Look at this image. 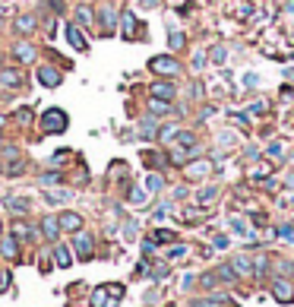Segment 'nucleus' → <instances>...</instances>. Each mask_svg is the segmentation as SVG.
I'll use <instances>...</instances> for the list:
<instances>
[{"label":"nucleus","instance_id":"obj_1","mask_svg":"<svg viewBox=\"0 0 294 307\" xmlns=\"http://www.w3.org/2000/svg\"><path fill=\"white\" fill-rule=\"evenodd\" d=\"M120 298H124V285H120V282L98 285V288L92 292V307H117Z\"/></svg>","mask_w":294,"mask_h":307},{"label":"nucleus","instance_id":"obj_2","mask_svg":"<svg viewBox=\"0 0 294 307\" xmlns=\"http://www.w3.org/2000/svg\"><path fill=\"white\" fill-rule=\"evenodd\" d=\"M67 127H70V117H67V111L64 108H48L45 114H41V130L45 133H67Z\"/></svg>","mask_w":294,"mask_h":307},{"label":"nucleus","instance_id":"obj_3","mask_svg":"<svg viewBox=\"0 0 294 307\" xmlns=\"http://www.w3.org/2000/svg\"><path fill=\"white\" fill-rule=\"evenodd\" d=\"M0 171H3L6 177H19L25 171V155L16 146H6L3 155H0Z\"/></svg>","mask_w":294,"mask_h":307},{"label":"nucleus","instance_id":"obj_4","mask_svg":"<svg viewBox=\"0 0 294 307\" xmlns=\"http://www.w3.org/2000/svg\"><path fill=\"white\" fill-rule=\"evenodd\" d=\"M149 70L158 73V76H180L184 67H180L171 54H158V57H152V61H149Z\"/></svg>","mask_w":294,"mask_h":307},{"label":"nucleus","instance_id":"obj_5","mask_svg":"<svg viewBox=\"0 0 294 307\" xmlns=\"http://www.w3.org/2000/svg\"><path fill=\"white\" fill-rule=\"evenodd\" d=\"M269 292H272V298H275L279 304H291V301H294V288H291L288 279H272V282H269Z\"/></svg>","mask_w":294,"mask_h":307},{"label":"nucleus","instance_id":"obj_6","mask_svg":"<svg viewBox=\"0 0 294 307\" xmlns=\"http://www.w3.org/2000/svg\"><path fill=\"white\" fill-rule=\"evenodd\" d=\"M73 250H76V257H79V260H92V253H95L92 234H85V231H76V237H73Z\"/></svg>","mask_w":294,"mask_h":307},{"label":"nucleus","instance_id":"obj_7","mask_svg":"<svg viewBox=\"0 0 294 307\" xmlns=\"http://www.w3.org/2000/svg\"><path fill=\"white\" fill-rule=\"evenodd\" d=\"M209 171H212V158L187 161V177H190V181H203V177H209Z\"/></svg>","mask_w":294,"mask_h":307},{"label":"nucleus","instance_id":"obj_8","mask_svg":"<svg viewBox=\"0 0 294 307\" xmlns=\"http://www.w3.org/2000/svg\"><path fill=\"white\" fill-rule=\"evenodd\" d=\"M67 41H70V45L79 51V54H85V51H89V41H85V35H82V29L76 22H70L67 25Z\"/></svg>","mask_w":294,"mask_h":307},{"label":"nucleus","instance_id":"obj_9","mask_svg":"<svg viewBox=\"0 0 294 307\" xmlns=\"http://www.w3.org/2000/svg\"><path fill=\"white\" fill-rule=\"evenodd\" d=\"M57 222H60V231H82V216L79 212H60L57 216Z\"/></svg>","mask_w":294,"mask_h":307},{"label":"nucleus","instance_id":"obj_10","mask_svg":"<svg viewBox=\"0 0 294 307\" xmlns=\"http://www.w3.org/2000/svg\"><path fill=\"white\" fill-rule=\"evenodd\" d=\"M38 82H41V86H48V89H57L60 86V70H54L51 64L38 67Z\"/></svg>","mask_w":294,"mask_h":307},{"label":"nucleus","instance_id":"obj_11","mask_svg":"<svg viewBox=\"0 0 294 307\" xmlns=\"http://www.w3.org/2000/svg\"><path fill=\"white\" fill-rule=\"evenodd\" d=\"M35 54H38L35 45H29V41H16V45H13V57L19 64H32V61H35Z\"/></svg>","mask_w":294,"mask_h":307},{"label":"nucleus","instance_id":"obj_12","mask_svg":"<svg viewBox=\"0 0 294 307\" xmlns=\"http://www.w3.org/2000/svg\"><path fill=\"white\" fill-rule=\"evenodd\" d=\"M231 269H234V276H253V260L250 257H231Z\"/></svg>","mask_w":294,"mask_h":307},{"label":"nucleus","instance_id":"obj_13","mask_svg":"<svg viewBox=\"0 0 294 307\" xmlns=\"http://www.w3.org/2000/svg\"><path fill=\"white\" fill-rule=\"evenodd\" d=\"M22 73L19 70H0V86H6V89H19L22 86Z\"/></svg>","mask_w":294,"mask_h":307},{"label":"nucleus","instance_id":"obj_14","mask_svg":"<svg viewBox=\"0 0 294 307\" xmlns=\"http://www.w3.org/2000/svg\"><path fill=\"white\" fill-rule=\"evenodd\" d=\"M120 35H124V38H130V41H133L136 38V16L133 13H124V16H120Z\"/></svg>","mask_w":294,"mask_h":307},{"label":"nucleus","instance_id":"obj_15","mask_svg":"<svg viewBox=\"0 0 294 307\" xmlns=\"http://www.w3.org/2000/svg\"><path fill=\"white\" fill-rule=\"evenodd\" d=\"M98 22H101V32H114V29H117V13L111 10V6H101Z\"/></svg>","mask_w":294,"mask_h":307},{"label":"nucleus","instance_id":"obj_16","mask_svg":"<svg viewBox=\"0 0 294 307\" xmlns=\"http://www.w3.org/2000/svg\"><path fill=\"white\" fill-rule=\"evenodd\" d=\"M0 253L6 260H19V241L16 237H0Z\"/></svg>","mask_w":294,"mask_h":307},{"label":"nucleus","instance_id":"obj_17","mask_svg":"<svg viewBox=\"0 0 294 307\" xmlns=\"http://www.w3.org/2000/svg\"><path fill=\"white\" fill-rule=\"evenodd\" d=\"M41 234L48 237V241H57V234H60V222L54 216H45L41 219Z\"/></svg>","mask_w":294,"mask_h":307},{"label":"nucleus","instance_id":"obj_18","mask_svg":"<svg viewBox=\"0 0 294 307\" xmlns=\"http://www.w3.org/2000/svg\"><path fill=\"white\" fill-rule=\"evenodd\" d=\"M152 98H161V101H171L174 98V86L171 82H152Z\"/></svg>","mask_w":294,"mask_h":307},{"label":"nucleus","instance_id":"obj_19","mask_svg":"<svg viewBox=\"0 0 294 307\" xmlns=\"http://www.w3.org/2000/svg\"><path fill=\"white\" fill-rule=\"evenodd\" d=\"M54 263H57L60 269H67V266H70V263H73V253H70V247L57 244V247H54Z\"/></svg>","mask_w":294,"mask_h":307},{"label":"nucleus","instance_id":"obj_20","mask_svg":"<svg viewBox=\"0 0 294 307\" xmlns=\"http://www.w3.org/2000/svg\"><path fill=\"white\" fill-rule=\"evenodd\" d=\"M38 19L35 16H16V32H22V35H29V32H35Z\"/></svg>","mask_w":294,"mask_h":307},{"label":"nucleus","instance_id":"obj_21","mask_svg":"<svg viewBox=\"0 0 294 307\" xmlns=\"http://www.w3.org/2000/svg\"><path fill=\"white\" fill-rule=\"evenodd\" d=\"M228 225H231V231L240 234V237H247L250 234V225H247V219H240V216H231L228 219Z\"/></svg>","mask_w":294,"mask_h":307},{"label":"nucleus","instance_id":"obj_22","mask_svg":"<svg viewBox=\"0 0 294 307\" xmlns=\"http://www.w3.org/2000/svg\"><path fill=\"white\" fill-rule=\"evenodd\" d=\"M168 45H171V51H180V48L187 45V35H184L180 29H171V32H168Z\"/></svg>","mask_w":294,"mask_h":307},{"label":"nucleus","instance_id":"obj_23","mask_svg":"<svg viewBox=\"0 0 294 307\" xmlns=\"http://www.w3.org/2000/svg\"><path fill=\"white\" fill-rule=\"evenodd\" d=\"M174 231H171V228H155V234H152V241L155 244H171V241H174Z\"/></svg>","mask_w":294,"mask_h":307},{"label":"nucleus","instance_id":"obj_24","mask_svg":"<svg viewBox=\"0 0 294 307\" xmlns=\"http://www.w3.org/2000/svg\"><path fill=\"white\" fill-rule=\"evenodd\" d=\"M76 25H79V29L92 25V10L89 6H76Z\"/></svg>","mask_w":294,"mask_h":307},{"label":"nucleus","instance_id":"obj_25","mask_svg":"<svg viewBox=\"0 0 294 307\" xmlns=\"http://www.w3.org/2000/svg\"><path fill=\"white\" fill-rule=\"evenodd\" d=\"M13 237H16V241H29V237H32V228L25 225V222H16V228H13Z\"/></svg>","mask_w":294,"mask_h":307},{"label":"nucleus","instance_id":"obj_26","mask_svg":"<svg viewBox=\"0 0 294 307\" xmlns=\"http://www.w3.org/2000/svg\"><path fill=\"white\" fill-rule=\"evenodd\" d=\"M161 184H165V181H161V174H158V171L146 177V190H149V193H158V190H161Z\"/></svg>","mask_w":294,"mask_h":307},{"label":"nucleus","instance_id":"obj_27","mask_svg":"<svg viewBox=\"0 0 294 307\" xmlns=\"http://www.w3.org/2000/svg\"><path fill=\"white\" fill-rule=\"evenodd\" d=\"M149 111H152V114H171V105H168V101H161V98H152L149 101Z\"/></svg>","mask_w":294,"mask_h":307},{"label":"nucleus","instance_id":"obj_28","mask_svg":"<svg viewBox=\"0 0 294 307\" xmlns=\"http://www.w3.org/2000/svg\"><path fill=\"white\" fill-rule=\"evenodd\" d=\"M158 140L161 143H174L177 140V127H158Z\"/></svg>","mask_w":294,"mask_h":307},{"label":"nucleus","instance_id":"obj_29","mask_svg":"<svg viewBox=\"0 0 294 307\" xmlns=\"http://www.w3.org/2000/svg\"><path fill=\"white\" fill-rule=\"evenodd\" d=\"M215 197H219V190H215V187H206V190H200V206H209Z\"/></svg>","mask_w":294,"mask_h":307},{"label":"nucleus","instance_id":"obj_30","mask_svg":"<svg viewBox=\"0 0 294 307\" xmlns=\"http://www.w3.org/2000/svg\"><path fill=\"white\" fill-rule=\"evenodd\" d=\"M60 181H64L60 171H45V174H41V184H45V187H54V184H60Z\"/></svg>","mask_w":294,"mask_h":307},{"label":"nucleus","instance_id":"obj_31","mask_svg":"<svg viewBox=\"0 0 294 307\" xmlns=\"http://www.w3.org/2000/svg\"><path fill=\"white\" fill-rule=\"evenodd\" d=\"M219 279H221V282H234V269H231V263H224V266H219Z\"/></svg>","mask_w":294,"mask_h":307},{"label":"nucleus","instance_id":"obj_32","mask_svg":"<svg viewBox=\"0 0 294 307\" xmlns=\"http://www.w3.org/2000/svg\"><path fill=\"white\" fill-rule=\"evenodd\" d=\"M70 155H73V152H70V149H57V152H54V155H51V165H54V168H57V165H64V161H67V158H70Z\"/></svg>","mask_w":294,"mask_h":307},{"label":"nucleus","instance_id":"obj_33","mask_svg":"<svg viewBox=\"0 0 294 307\" xmlns=\"http://www.w3.org/2000/svg\"><path fill=\"white\" fill-rule=\"evenodd\" d=\"M177 143H180V146H193V143H196V136L193 133H190V130H177Z\"/></svg>","mask_w":294,"mask_h":307},{"label":"nucleus","instance_id":"obj_34","mask_svg":"<svg viewBox=\"0 0 294 307\" xmlns=\"http://www.w3.org/2000/svg\"><path fill=\"white\" fill-rule=\"evenodd\" d=\"M288 149L285 146V143H269V146H266V155H272V158H282V152Z\"/></svg>","mask_w":294,"mask_h":307},{"label":"nucleus","instance_id":"obj_35","mask_svg":"<svg viewBox=\"0 0 294 307\" xmlns=\"http://www.w3.org/2000/svg\"><path fill=\"white\" fill-rule=\"evenodd\" d=\"M143 161H146L149 168H158V165H161V155H158V152H143Z\"/></svg>","mask_w":294,"mask_h":307},{"label":"nucleus","instance_id":"obj_36","mask_svg":"<svg viewBox=\"0 0 294 307\" xmlns=\"http://www.w3.org/2000/svg\"><path fill=\"white\" fill-rule=\"evenodd\" d=\"M10 206H13V212H29V200L13 197V200H10Z\"/></svg>","mask_w":294,"mask_h":307},{"label":"nucleus","instance_id":"obj_37","mask_svg":"<svg viewBox=\"0 0 294 307\" xmlns=\"http://www.w3.org/2000/svg\"><path fill=\"white\" fill-rule=\"evenodd\" d=\"M130 203L143 206V203H146V190H140V187H133V190H130Z\"/></svg>","mask_w":294,"mask_h":307},{"label":"nucleus","instance_id":"obj_38","mask_svg":"<svg viewBox=\"0 0 294 307\" xmlns=\"http://www.w3.org/2000/svg\"><path fill=\"white\" fill-rule=\"evenodd\" d=\"M180 257H187V247H184V244H174V247L168 250V260H180Z\"/></svg>","mask_w":294,"mask_h":307},{"label":"nucleus","instance_id":"obj_39","mask_svg":"<svg viewBox=\"0 0 294 307\" xmlns=\"http://www.w3.org/2000/svg\"><path fill=\"white\" fill-rule=\"evenodd\" d=\"M224 61H228V51H224L221 45L212 48V64H224Z\"/></svg>","mask_w":294,"mask_h":307},{"label":"nucleus","instance_id":"obj_40","mask_svg":"<svg viewBox=\"0 0 294 307\" xmlns=\"http://www.w3.org/2000/svg\"><path fill=\"white\" fill-rule=\"evenodd\" d=\"M266 266H269V260H266V257H256V260H253V276H263Z\"/></svg>","mask_w":294,"mask_h":307},{"label":"nucleus","instance_id":"obj_41","mask_svg":"<svg viewBox=\"0 0 294 307\" xmlns=\"http://www.w3.org/2000/svg\"><path fill=\"white\" fill-rule=\"evenodd\" d=\"M16 121H19L22 127H29V124H32V111H29V108H19V114H16Z\"/></svg>","mask_w":294,"mask_h":307},{"label":"nucleus","instance_id":"obj_42","mask_svg":"<svg viewBox=\"0 0 294 307\" xmlns=\"http://www.w3.org/2000/svg\"><path fill=\"white\" fill-rule=\"evenodd\" d=\"M155 130H158L155 121H143V136H155Z\"/></svg>","mask_w":294,"mask_h":307},{"label":"nucleus","instance_id":"obj_43","mask_svg":"<svg viewBox=\"0 0 294 307\" xmlns=\"http://www.w3.org/2000/svg\"><path fill=\"white\" fill-rule=\"evenodd\" d=\"M124 237H127V241L136 237V222H127V225H124Z\"/></svg>","mask_w":294,"mask_h":307},{"label":"nucleus","instance_id":"obj_44","mask_svg":"<svg viewBox=\"0 0 294 307\" xmlns=\"http://www.w3.org/2000/svg\"><path fill=\"white\" fill-rule=\"evenodd\" d=\"M244 86H247V89H256V86H259V76H256V73H247V76H244Z\"/></svg>","mask_w":294,"mask_h":307},{"label":"nucleus","instance_id":"obj_45","mask_svg":"<svg viewBox=\"0 0 294 307\" xmlns=\"http://www.w3.org/2000/svg\"><path fill=\"white\" fill-rule=\"evenodd\" d=\"M6 288H10V272L0 269V292H6Z\"/></svg>","mask_w":294,"mask_h":307},{"label":"nucleus","instance_id":"obj_46","mask_svg":"<svg viewBox=\"0 0 294 307\" xmlns=\"http://www.w3.org/2000/svg\"><path fill=\"white\" fill-rule=\"evenodd\" d=\"M266 111V101H253V105H250V114H263Z\"/></svg>","mask_w":294,"mask_h":307},{"label":"nucleus","instance_id":"obj_47","mask_svg":"<svg viewBox=\"0 0 294 307\" xmlns=\"http://www.w3.org/2000/svg\"><path fill=\"white\" fill-rule=\"evenodd\" d=\"M231 117H234L240 127H247V124H250V121H247V114H240V111H231Z\"/></svg>","mask_w":294,"mask_h":307},{"label":"nucleus","instance_id":"obj_48","mask_svg":"<svg viewBox=\"0 0 294 307\" xmlns=\"http://www.w3.org/2000/svg\"><path fill=\"white\" fill-rule=\"evenodd\" d=\"M279 234H282V237H291V241H294V228H291V225H282Z\"/></svg>","mask_w":294,"mask_h":307},{"label":"nucleus","instance_id":"obj_49","mask_svg":"<svg viewBox=\"0 0 294 307\" xmlns=\"http://www.w3.org/2000/svg\"><path fill=\"white\" fill-rule=\"evenodd\" d=\"M51 203H60V200H70V193H48Z\"/></svg>","mask_w":294,"mask_h":307},{"label":"nucleus","instance_id":"obj_50","mask_svg":"<svg viewBox=\"0 0 294 307\" xmlns=\"http://www.w3.org/2000/svg\"><path fill=\"white\" fill-rule=\"evenodd\" d=\"M168 276V266H155V272H152V279H165Z\"/></svg>","mask_w":294,"mask_h":307},{"label":"nucleus","instance_id":"obj_51","mask_svg":"<svg viewBox=\"0 0 294 307\" xmlns=\"http://www.w3.org/2000/svg\"><path fill=\"white\" fill-rule=\"evenodd\" d=\"M140 3H143V6H149V10H152V6H158V0H140Z\"/></svg>","mask_w":294,"mask_h":307},{"label":"nucleus","instance_id":"obj_52","mask_svg":"<svg viewBox=\"0 0 294 307\" xmlns=\"http://www.w3.org/2000/svg\"><path fill=\"white\" fill-rule=\"evenodd\" d=\"M0 237H3V222H0Z\"/></svg>","mask_w":294,"mask_h":307},{"label":"nucleus","instance_id":"obj_53","mask_svg":"<svg viewBox=\"0 0 294 307\" xmlns=\"http://www.w3.org/2000/svg\"><path fill=\"white\" fill-rule=\"evenodd\" d=\"M0 146H3V136H0Z\"/></svg>","mask_w":294,"mask_h":307}]
</instances>
